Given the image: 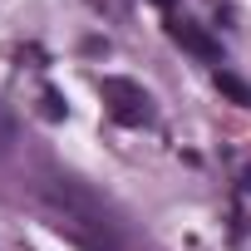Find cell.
Wrapping results in <instances>:
<instances>
[{"mask_svg": "<svg viewBox=\"0 0 251 251\" xmlns=\"http://www.w3.org/2000/svg\"><path fill=\"white\" fill-rule=\"evenodd\" d=\"M35 197H40L45 222L64 241H74L79 251H118V226H113L108 207L99 202V192H89L84 182H74V177H45L35 187Z\"/></svg>", "mask_w": 251, "mask_h": 251, "instance_id": "6da1fadb", "label": "cell"}, {"mask_svg": "<svg viewBox=\"0 0 251 251\" xmlns=\"http://www.w3.org/2000/svg\"><path fill=\"white\" fill-rule=\"evenodd\" d=\"M99 94H103V103H108L113 123H123V128H143V123L153 118V99H148V94H143L133 79L108 74V79L99 84Z\"/></svg>", "mask_w": 251, "mask_h": 251, "instance_id": "7a4b0ae2", "label": "cell"}, {"mask_svg": "<svg viewBox=\"0 0 251 251\" xmlns=\"http://www.w3.org/2000/svg\"><path fill=\"white\" fill-rule=\"evenodd\" d=\"M168 35H173V45H182V50H187V54H197V59H222V45H217L202 25L173 20V25H168Z\"/></svg>", "mask_w": 251, "mask_h": 251, "instance_id": "3957f363", "label": "cell"}, {"mask_svg": "<svg viewBox=\"0 0 251 251\" xmlns=\"http://www.w3.org/2000/svg\"><path fill=\"white\" fill-rule=\"evenodd\" d=\"M212 79H217V89H222V94H226V99H231V103H241V108H246V103H251V84H246V79H241V74H231V69H217V74H212Z\"/></svg>", "mask_w": 251, "mask_h": 251, "instance_id": "277c9868", "label": "cell"}, {"mask_svg": "<svg viewBox=\"0 0 251 251\" xmlns=\"http://www.w3.org/2000/svg\"><path fill=\"white\" fill-rule=\"evenodd\" d=\"M40 113H45V118H64V113H69V103H64L54 89H45V94H40Z\"/></svg>", "mask_w": 251, "mask_h": 251, "instance_id": "5b68a950", "label": "cell"}, {"mask_svg": "<svg viewBox=\"0 0 251 251\" xmlns=\"http://www.w3.org/2000/svg\"><path fill=\"white\" fill-rule=\"evenodd\" d=\"M10 148H15V118L0 108V158H10Z\"/></svg>", "mask_w": 251, "mask_h": 251, "instance_id": "8992f818", "label": "cell"}, {"mask_svg": "<svg viewBox=\"0 0 251 251\" xmlns=\"http://www.w3.org/2000/svg\"><path fill=\"white\" fill-rule=\"evenodd\" d=\"M241 192H251V163L241 168Z\"/></svg>", "mask_w": 251, "mask_h": 251, "instance_id": "52a82bcc", "label": "cell"}]
</instances>
